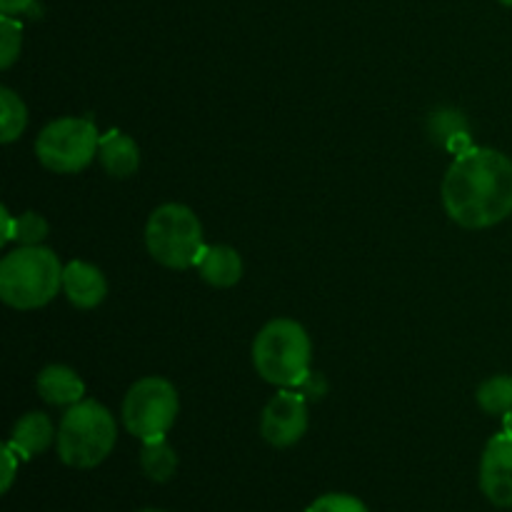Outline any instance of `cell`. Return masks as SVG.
I'll return each instance as SVG.
<instances>
[{
  "mask_svg": "<svg viewBox=\"0 0 512 512\" xmlns=\"http://www.w3.org/2000/svg\"><path fill=\"white\" fill-rule=\"evenodd\" d=\"M443 205L453 223L485 230L512 215V160L493 148H465L443 178Z\"/></svg>",
  "mask_w": 512,
  "mask_h": 512,
  "instance_id": "obj_1",
  "label": "cell"
},
{
  "mask_svg": "<svg viewBox=\"0 0 512 512\" xmlns=\"http://www.w3.org/2000/svg\"><path fill=\"white\" fill-rule=\"evenodd\" d=\"M63 270L45 245H20L0 263V298L15 310L43 308L63 288Z\"/></svg>",
  "mask_w": 512,
  "mask_h": 512,
  "instance_id": "obj_2",
  "label": "cell"
},
{
  "mask_svg": "<svg viewBox=\"0 0 512 512\" xmlns=\"http://www.w3.org/2000/svg\"><path fill=\"white\" fill-rule=\"evenodd\" d=\"M118 440V423L113 413L98 400H80L70 405L63 415L55 438L58 458L68 468L90 470L98 468L115 448Z\"/></svg>",
  "mask_w": 512,
  "mask_h": 512,
  "instance_id": "obj_3",
  "label": "cell"
},
{
  "mask_svg": "<svg viewBox=\"0 0 512 512\" xmlns=\"http://www.w3.org/2000/svg\"><path fill=\"white\" fill-rule=\"evenodd\" d=\"M308 330L290 318H275L255 335L253 365L260 378L278 388H298L310 375Z\"/></svg>",
  "mask_w": 512,
  "mask_h": 512,
  "instance_id": "obj_4",
  "label": "cell"
},
{
  "mask_svg": "<svg viewBox=\"0 0 512 512\" xmlns=\"http://www.w3.org/2000/svg\"><path fill=\"white\" fill-rule=\"evenodd\" d=\"M145 245L155 263L170 270H188L198 265L205 250L203 225L188 205L165 203L150 213Z\"/></svg>",
  "mask_w": 512,
  "mask_h": 512,
  "instance_id": "obj_5",
  "label": "cell"
},
{
  "mask_svg": "<svg viewBox=\"0 0 512 512\" xmlns=\"http://www.w3.org/2000/svg\"><path fill=\"white\" fill-rule=\"evenodd\" d=\"M100 150L98 130L88 118H58L40 130L35 155L40 165L53 173H80L95 160Z\"/></svg>",
  "mask_w": 512,
  "mask_h": 512,
  "instance_id": "obj_6",
  "label": "cell"
},
{
  "mask_svg": "<svg viewBox=\"0 0 512 512\" xmlns=\"http://www.w3.org/2000/svg\"><path fill=\"white\" fill-rule=\"evenodd\" d=\"M180 413L178 390L170 380L143 378L130 385L123 400V425L140 443L165 438Z\"/></svg>",
  "mask_w": 512,
  "mask_h": 512,
  "instance_id": "obj_7",
  "label": "cell"
},
{
  "mask_svg": "<svg viewBox=\"0 0 512 512\" xmlns=\"http://www.w3.org/2000/svg\"><path fill=\"white\" fill-rule=\"evenodd\" d=\"M308 433V403L300 393L280 390L273 395L260 418V435L273 448H290Z\"/></svg>",
  "mask_w": 512,
  "mask_h": 512,
  "instance_id": "obj_8",
  "label": "cell"
},
{
  "mask_svg": "<svg viewBox=\"0 0 512 512\" xmlns=\"http://www.w3.org/2000/svg\"><path fill=\"white\" fill-rule=\"evenodd\" d=\"M480 490L495 508H512V435L505 430L485 445L480 460Z\"/></svg>",
  "mask_w": 512,
  "mask_h": 512,
  "instance_id": "obj_9",
  "label": "cell"
},
{
  "mask_svg": "<svg viewBox=\"0 0 512 512\" xmlns=\"http://www.w3.org/2000/svg\"><path fill=\"white\" fill-rule=\"evenodd\" d=\"M63 293L75 308L93 310L108 295V280H105L103 270L95 268L93 263L73 260L63 270Z\"/></svg>",
  "mask_w": 512,
  "mask_h": 512,
  "instance_id": "obj_10",
  "label": "cell"
},
{
  "mask_svg": "<svg viewBox=\"0 0 512 512\" xmlns=\"http://www.w3.org/2000/svg\"><path fill=\"white\" fill-rule=\"evenodd\" d=\"M35 385H38L40 398L50 405H58V408H70V405L80 403L85 395L83 380L68 365H48V368H43Z\"/></svg>",
  "mask_w": 512,
  "mask_h": 512,
  "instance_id": "obj_11",
  "label": "cell"
},
{
  "mask_svg": "<svg viewBox=\"0 0 512 512\" xmlns=\"http://www.w3.org/2000/svg\"><path fill=\"white\" fill-rule=\"evenodd\" d=\"M55 438H58V433H55L48 415L28 413L13 425V433H10L8 445L20 455V458L30 460L35 458V455L45 453V450L53 445Z\"/></svg>",
  "mask_w": 512,
  "mask_h": 512,
  "instance_id": "obj_12",
  "label": "cell"
},
{
  "mask_svg": "<svg viewBox=\"0 0 512 512\" xmlns=\"http://www.w3.org/2000/svg\"><path fill=\"white\" fill-rule=\"evenodd\" d=\"M200 278L213 288H233L243 278V258L230 245H210L198 260Z\"/></svg>",
  "mask_w": 512,
  "mask_h": 512,
  "instance_id": "obj_13",
  "label": "cell"
},
{
  "mask_svg": "<svg viewBox=\"0 0 512 512\" xmlns=\"http://www.w3.org/2000/svg\"><path fill=\"white\" fill-rule=\"evenodd\" d=\"M100 165L105 168V173L110 178H130L135 175V170L140 168V148L130 135L123 133H110L108 138L100 140L98 150Z\"/></svg>",
  "mask_w": 512,
  "mask_h": 512,
  "instance_id": "obj_14",
  "label": "cell"
},
{
  "mask_svg": "<svg viewBox=\"0 0 512 512\" xmlns=\"http://www.w3.org/2000/svg\"><path fill=\"white\" fill-rule=\"evenodd\" d=\"M140 468L153 483H168L178 470V453L165 438L145 440L140 450Z\"/></svg>",
  "mask_w": 512,
  "mask_h": 512,
  "instance_id": "obj_15",
  "label": "cell"
},
{
  "mask_svg": "<svg viewBox=\"0 0 512 512\" xmlns=\"http://www.w3.org/2000/svg\"><path fill=\"white\" fill-rule=\"evenodd\" d=\"M28 125V108L10 88H0V143H13Z\"/></svg>",
  "mask_w": 512,
  "mask_h": 512,
  "instance_id": "obj_16",
  "label": "cell"
},
{
  "mask_svg": "<svg viewBox=\"0 0 512 512\" xmlns=\"http://www.w3.org/2000/svg\"><path fill=\"white\" fill-rule=\"evenodd\" d=\"M478 405L488 415H505L512 408V375H495L478 388Z\"/></svg>",
  "mask_w": 512,
  "mask_h": 512,
  "instance_id": "obj_17",
  "label": "cell"
},
{
  "mask_svg": "<svg viewBox=\"0 0 512 512\" xmlns=\"http://www.w3.org/2000/svg\"><path fill=\"white\" fill-rule=\"evenodd\" d=\"M430 135L440 145H450L453 140L465 138L468 125H465L463 113H458V110H438V113H433V118H430Z\"/></svg>",
  "mask_w": 512,
  "mask_h": 512,
  "instance_id": "obj_18",
  "label": "cell"
},
{
  "mask_svg": "<svg viewBox=\"0 0 512 512\" xmlns=\"http://www.w3.org/2000/svg\"><path fill=\"white\" fill-rule=\"evenodd\" d=\"M23 48V25L13 15H0V68L8 70Z\"/></svg>",
  "mask_w": 512,
  "mask_h": 512,
  "instance_id": "obj_19",
  "label": "cell"
},
{
  "mask_svg": "<svg viewBox=\"0 0 512 512\" xmlns=\"http://www.w3.org/2000/svg\"><path fill=\"white\" fill-rule=\"evenodd\" d=\"M48 238V220L38 213H23L15 218V240L20 245H40Z\"/></svg>",
  "mask_w": 512,
  "mask_h": 512,
  "instance_id": "obj_20",
  "label": "cell"
},
{
  "mask_svg": "<svg viewBox=\"0 0 512 512\" xmlns=\"http://www.w3.org/2000/svg\"><path fill=\"white\" fill-rule=\"evenodd\" d=\"M305 512H370L360 498L348 493H328L308 505Z\"/></svg>",
  "mask_w": 512,
  "mask_h": 512,
  "instance_id": "obj_21",
  "label": "cell"
},
{
  "mask_svg": "<svg viewBox=\"0 0 512 512\" xmlns=\"http://www.w3.org/2000/svg\"><path fill=\"white\" fill-rule=\"evenodd\" d=\"M0 460H3V480H0V493H8V490L13 488L15 473H18V465H20V460H23V458H20V455L15 453L10 445H5Z\"/></svg>",
  "mask_w": 512,
  "mask_h": 512,
  "instance_id": "obj_22",
  "label": "cell"
},
{
  "mask_svg": "<svg viewBox=\"0 0 512 512\" xmlns=\"http://www.w3.org/2000/svg\"><path fill=\"white\" fill-rule=\"evenodd\" d=\"M33 5H35V0H0V13L20 15V13H28Z\"/></svg>",
  "mask_w": 512,
  "mask_h": 512,
  "instance_id": "obj_23",
  "label": "cell"
},
{
  "mask_svg": "<svg viewBox=\"0 0 512 512\" xmlns=\"http://www.w3.org/2000/svg\"><path fill=\"white\" fill-rule=\"evenodd\" d=\"M0 218H3V238H0V243H8V240H15V220L10 218L8 208L0 210Z\"/></svg>",
  "mask_w": 512,
  "mask_h": 512,
  "instance_id": "obj_24",
  "label": "cell"
},
{
  "mask_svg": "<svg viewBox=\"0 0 512 512\" xmlns=\"http://www.w3.org/2000/svg\"><path fill=\"white\" fill-rule=\"evenodd\" d=\"M503 430H505V433L512 435V408L503 415Z\"/></svg>",
  "mask_w": 512,
  "mask_h": 512,
  "instance_id": "obj_25",
  "label": "cell"
},
{
  "mask_svg": "<svg viewBox=\"0 0 512 512\" xmlns=\"http://www.w3.org/2000/svg\"><path fill=\"white\" fill-rule=\"evenodd\" d=\"M138 512H168V510H160V508H145V510H138Z\"/></svg>",
  "mask_w": 512,
  "mask_h": 512,
  "instance_id": "obj_26",
  "label": "cell"
},
{
  "mask_svg": "<svg viewBox=\"0 0 512 512\" xmlns=\"http://www.w3.org/2000/svg\"><path fill=\"white\" fill-rule=\"evenodd\" d=\"M498 3H503V5H508V8H512V0H498Z\"/></svg>",
  "mask_w": 512,
  "mask_h": 512,
  "instance_id": "obj_27",
  "label": "cell"
}]
</instances>
